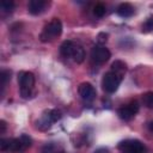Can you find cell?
I'll use <instances>...</instances> for the list:
<instances>
[{"label": "cell", "instance_id": "obj_17", "mask_svg": "<svg viewBox=\"0 0 153 153\" xmlns=\"http://www.w3.org/2000/svg\"><path fill=\"white\" fill-rule=\"evenodd\" d=\"M143 105H146L149 109H153V92H147L142 96Z\"/></svg>", "mask_w": 153, "mask_h": 153}, {"label": "cell", "instance_id": "obj_11", "mask_svg": "<svg viewBox=\"0 0 153 153\" xmlns=\"http://www.w3.org/2000/svg\"><path fill=\"white\" fill-rule=\"evenodd\" d=\"M117 14L120 17H123V18L131 17L134 14V7L129 2H123V4L118 5V7H117Z\"/></svg>", "mask_w": 153, "mask_h": 153}, {"label": "cell", "instance_id": "obj_4", "mask_svg": "<svg viewBox=\"0 0 153 153\" xmlns=\"http://www.w3.org/2000/svg\"><path fill=\"white\" fill-rule=\"evenodd\" d=\"M61 117H62V114H61V111L57 110V109H49V110H45V111L42 114L41 118L36 122L37 128L41 129V130H47V129H49V128L51 127L53 123L57 122Z\"/></svg>", "mask_w": 153, "mask_h": 153}, {"label": "cell", "instance_id": "obj_2", "mask_svg": "<svg viewBox=\"0 0 153 153\" xmlns=\"http://www.w3.org/2000/svg\"><path fill=\"white\" fill-rule=\"evenodd\" d=\"M61 33H62V23L59 18H54L44 26L43 31L39 35V39L42 42H51Z\"/></svg>", "mask_w": 153, "mask_h": 153}, {"label": "cell", "instance_id": "obj_16", "mask_svg": "<svg viewBox=\"0 0 153 153\" xmlns=\"http://www.w3.org/2000/svg\"><path fill=\"white\" fill-rule=\"evenodd\" d=\"M0 78H1V93H4L5 91V87L8 82V80L11 79V72L10 71H1V74H0Z\"/></svg>", "mask_w": 153, "mask_h": 153}, {"label": "cell", "instance_id": "obj_13", "mask_svg": "<svg viewBox=\"0 0 153 153\" xmlns=\"http://www.w3.org/2000/svg\"><path fill=\"white\" fill-rule=\"evenodd\" d=\"M111 72H114L118 76L123 78L124 74H126V72H127V65L123 61H121V60H116L111 65Z\"/></svg>", "mask_w": 153, "mask_h": 153}, {"label": "cell", "instance_id": "obj_7", "mask_svg": "<svg viewBox=\"0 0 153 153\" xmlns=\"http://www.w3.org/2000/svg\"><path fill=\"white\" fill-rule=\"evenodd\" d=\"M110 56H111V54H110L109 49L102 44L94 45L91 50V59L94 63H98V65L105 63L110 59Z\"/></svg>", "mask_w": 153, "mask_h": 153}, {"label": "cell", "instance_id": "obj_12", "mask_svg": "<svg viewBox=\"0 0 153 153\" xmlns=\"http://www.w3.org/2000/svg\"><path fill=\"white\" fill-rule=\"evenodd\" d=\"M75 43L72 41H65L60 47V53L63 57H72V54L75 48Z\"/></svg>", "mask_w": 153, "mask_h": 153}, {"label": "cell", "instance_id": "obj_9", "mask_svg": "<svg viewBox=\"0 0 153 153\" xmlns=\"http://www.w3.org/2000/svg\"><path fill=\"white\" fill-rule=\"evenodd\" d=\"M78 91H79L81 99L86 103H90L96 98V88L90 82H81L79 85Z\"/></svg>", "mask_w": 153, "mask_h": 153}, {"label": "cell", "instance_id": "obj_15", "mask_svg": "<svg viewBox=\"0 0 153 153\" xmlns=\"http://www.w3.org/2000/svg\"><path fill=\"white\" fill-rule=\"evenodd\" d=\"M71 59H73V61L76 62V63L84 62V60H85V50H84V48H82L81 45L76 44L75 48H74V51H73Z\"/></svg>", "mask_w": 153, "mask_h": 153}, {"label": "cell", "instance_id": "obj_23", "mask_svg": "<svg viewBox=\"0 0 153 153\" xmlns=\"http://www.w3.org/2000/svg\"><path fill=\"white\" fill-rule=\"evenodd\" d=\"M94 153H109V151L106 148H98Z\"/></svg>", "mask_w": 153, "mask_h": 153}, {"label": "cell", "instance_id": "obj_8", "mask_svg": "<svg viewBox=\"0 0 153 153\" xmlns=\"http://www.w3.org/2000/svg\"><path fill=\"white\" fill-rule=\"evenodd\" d=\"M137 111H139V103L136 100H131L127 105L120 108L118 111H117V114H118V116H120L121 120L129 121V120H131L137 114Z\"/></svg>", "mask_w": 153, "mask_h": 153}, {"label": "cell", "instance_id": "obj_5", "mask_svg": "<svg viewBox=\"0 0 153 153\" xmlns=\"http://www.w3.org/2000/svg\"><path fill=\"white\" fill-rule=\"evenodd\" d=\"M122 79L121 76H118L117 74H115L114 72H108L104 74L103 76V80H102V86H103V90L108 93H114L117 91L118 86L121 85L122 82Z\"/></svg>", "mask_w": 153, "mask_h": 153}, {"label": "cell", "instance_id": "obj_20", "mask_svg": "<svg viewBox=\"0 0 153 153\" xmlns=\"http://www.w3.org/2000/svg\"><path fill=\"white\" fill-rule=\"evenodd\" d=\"M153 31V17H149L142 24V32H151Z\"/></svg>", "mask_w": 153, "mask_h": 153}, {"label": "cell", "instance_id": "obj_6", "mask_svg": "<svg viewBox=\"0 0 153 153\" xmlns=\"http://www.w3.org/2000/svg\"><path fill=\"white\" fill-rule=\"evenodd\" d=\"M118 149L121 151V153H145L143 143L135 139H129L120 142Z\"/></svg>", "mask_w": 153, "mask_h": 153}, {"label": "cell", "instance_id": "obj_18", "mask_svg": "<svg viewBox=\"0 0 153 153\" xmlns=\"http://www.w3.org/2000/svg\"><path fill=\"white\" fill-rule=\"evenodd\" d=\"M1 10L6 13H11L13 10H14V2L13 1H10V0H4L1 1Z\"/></svg>", "mask_w": 153, "mask_h": 153}, {"label": "cell", "instance_id": "obj_10", "mask_svg": "<svg viewBox=\"0 0 153 153\" xmlns=\"http://www.w3.org/2000/svg\"><path fill=\"white\" fill-rule=\"evenodd\" d=\"M47 5H48V2L44 1V0H31L27 4V10L31 14L37 16V14H39L44 11Z\"/></svg>", "mask_w": 153, "mask_h": 153}, {"label": "cell", "instance_id": "obj_3", "mask_svg": "<svg viewBox=\"0 0 153 153\" xmlns=\"http://www.w3.org/2000/svg\"><path fill=\"white\" fill-rule=\"evenodd\" d=\"M18 84L20 90V96L23 98H29L32 94L35 86V75L31 72H19L18 73Z\"/></svg>", "mask_w": 153, "mask_h": 153}, {"label": "cell", "instance_id": "obj_14", "mask_svg": "<svg viewBox=\"0 0 153 153\" xmlns=\"http://www.w3.org/2000/svg\"><path fill=\"white\" fill-rule=\"evenodd\" d=\"M41 153H63V148L57 142H49L42 147Z\"/></svg>", "mask_w": 153, "mask_h": 153}, {"label": "cell", "instance_id": "obj_19", "mask_svg": "<svg viewBox=\"0 0 153 153\" xmlns=\"http://www.w3.org/2000/svg\"><path fill=\"white\" fill-rule=\"evenodd\" d=\"M105 12H106V8H105V5H103V4H97L96 6H94V8H93V13H94V16L96 17H103L104 14H105Z\"/></svg>", "mask_w": 153, "mask_h": 153}, {"label": "cell", "instance_id": "obj_21", "mask_svg": "<svg viewBox=\"0 0 153 153\" xmlns=\"http://www.w3.org/2000/svg\"><path fill=\"white\" fill-rule=\"evenodd\" d=\"M106 39H108V33L102 32V33H99V35H98V42H99L100 44L105 43V42H106Z\"/></svg>", "mask_w": 153, "mask_h": 153}, {"label": "cell", "instance_id": "obj_1", "mask_svg": "<svg viewBox=\"0 0 153 153\" xmlns=\"http://www.w3.org/2000/svg\"><path fill=\"white\" fill-rule=\"evenodd\" d=\"M32 143L30 136L23 134L16 139H1L0 140V148L2 152H16L20 153L27 149Z\"/></svg>", "mask_w": 153, "mask_h": 153}, {"label": "cell", "instance_id": "obj_22", "mask_svg": "<svg viewBox=\"0 0 153 153\" xmlns=\"http://www.w3.org/2000/svg\"><path fill=\"white\" fill-rule=\"evenodd\" d=\"M0 127H1V129H0V134H4L5 130H6V122H5V121H1V122H0Z\"/></svg>", "mask_w": 153, "mask_h": 153}, {"label": "cell", "instance_id": "obj_24", "mask_svg": "<svg viewBox=\"0 0 153 153\" xmlns=\"http://www.w3.org/2000/svg\"><path fill=\"white\" fill-rule=\"evenodd\" d=\"M148 128H149V130H152L153 131V121L149 123V126H148Z\"/></svg>", "mask_w": 153, "mask_h": 153}]
</instances>
